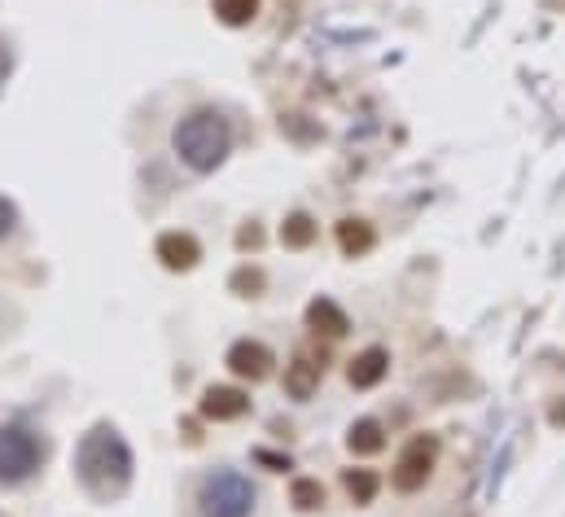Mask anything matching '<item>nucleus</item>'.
Segmentation results:
<instances>
[{"instance_id":"f257e3e1","label":"nucleus","mask_w":565,"mask_h":517,"mask_svg":"<svg viewBox=\"0 0 565 517\" xmlns=\"http://www.w3.org/2000/svg\"><path fill=\"white\" fill-rule=\"evenodd\" d=\"M75 474L88 495L115 500L132 487V448L115 426H92L75 448Z\"/></svg>"},{"instance_id":"f03ea898","label":"nucleus","mask_w":565,"mask_h":517,"mask_svg":"<svg viewBox=\"0 0 565 517\" xmlns=\"http://www.w3.org/2000/svg\"><path fill=\"white\" fill-rule=\"evenodd\" d=\"M171 150L180 154V163H184L189 171H202V176H206V171H215L223 158H229L233 132H229V124H223L215 111H197V115H189V119L176 124Z\"/></svg>"},{"instance_id":"7ed1b4c3","label":"nucleus","mask_w":565,"mask_h":517,"mask_svg":"<svg viewBox=\"0 0 565 517\" xmlns=\"http://www.w3.org/2000/svg\"><path fill=\"white\" fill-rule=\"evenodd\" d=\"M255 500H259L255 482H251L246 474H237V469H215V474H206L202 487H197V508H202V517H251V513H255Z\"/></svg>"},{"instance_id":"20e7f679","label":"nucleus","mask_w":565,"mask_h":517,"mask_svg":"<svg viewBox=\"0 0 565 517\" xmlns=\"http://www.w3.org/2000/svg\"><path fill=\"white\" fill-rule=\"evenodd\" d=\"M44 465V443L27 426H0V482L18 487Z\"/></svg>"},{"instance_id":"39448f33","label":"nucleus","mask_w":565,"mask_h":517,"mask_svg":"<svg viewBox=\"0 0 565 517\" xmlns=\"http://www.w3.org/2000/svg\"><path fill=\"white\" fill-rule=\"evenodd\" d=\"M429 469H434V439H412L403 448L399 465H395V487L399 491H416V487H425Z\"/></svg>"},{"instance_id":"423d86ee","label":"nucleus","mask_w":565,"mask_h":517,"mask_svg":"<svg viewBox=\"0 0 565 517\" xmlns=\"http://www.w3.org/2000/svg\"><path fill=\"white\" fill-rule=\"evenodd\" d=\"M246 412H251V399L233 386H210L202 395V417H210V422H237Z\"/></svg>"},{"instance_id":"0eeeda50","label":"nucleus","mask_w":565,"mask_h":517,"mask_svg":"<svg viewBox=\"0 0 565 517\" xmlns=\"http://www.w3.org/2000/svg\"><path fill=\"white\" fill-rule=\"evenodd\" d=\"M229 369H233L237 377L259 382V377H268L272 356H268V347H259V342H237V347L229 351Z\"/></svg>"},{"instance_id":"6e6552de","label":"nucleus","mask_w":565,"mask_h":517,"mask_svg":"<svg viewBox=\"0 0 565 517\" xmlns=\"http://www.w3.org/2000/svg\"><path fill=\"white\" fill-rule=\"evenodd\" d=\"M386 369H390V356H386L382 347H369L364 356L351 360V373H347V377H351L356 390H369V386H377V382L386 377Z\"/></svg>"},{"instance_id":"1a4fd4ad","label":"nucleus","mask_w":565,"mask_h":517,"mask_svg":"<svg viewBox=\"0 0 565 517\" xmlns=\"http://www.w3.org/2000/svg\"><path fill=\"white\" fill-rule=\"evenodd\" d=\"M158 255L167 268H193L197 263V242L189 233H167L158 237Z\"/></svg>"},{"instance_id":"9d476101","label":"nucleus","mask_w":565,"mask_h":517,"mask_svg":"<svg viewBox=\"0 0 565 517\" xmlns=\"http://www.w3.org/2000/svg\"><path fill=\"white\" fill-rule=\"evenodd\" d=\"M219 23H229V27H246L255 14H259V0H210Z\"/></svg>"},{"instance_id":"9b49d317","label":"nucleus","mask_w":565,"mask_h":517,"mask_svg":"<svg viewBox=\"0 0 565 517\" xmlns=\"http://www.w3.org/2000/svg\"><path fill=\"white\" fill-rule=\"evenodd\" d=\"M347 443H351V452H360V456H373V452H382V443H386V439H382V426L364 417V422H356V426H351Z\"/></svg>"},{"instance_id":"f8f14e48","label":"nucleus","mask_w":565,"mask_h":517,"mask_svg":"<svg viewBox=\"0 0 565 517\" xmlns=\"http://www.w3.org/2000/svg\"><path fill=\"white\" fill-rule=\"evenodd\" d=\"M307 321H311L316 329L324 325V334H347V316L337 312V307H333L329 298H320V302H311V307H307Z\"/></svg>"},{"instance_id":"ddd939ff","label":"nucleus","mask_w":565,"mask_h":517,"mask_svg":"<svg viewBox=\"0 0 565 517\" xmlns=\"http://www.w3.org/2000/svg\"><path fill=\"white\" fill-rule=\"evenodd\" d=\"M337 242H343L347 255H356V250H369V246H373V233H369L364 220H343V224H337Z\"/></svg>"},{"instance_id":"4468645a","label":"nucleus","mask_w":565,"mask_h":517,"mask_svg":"<svg viewBox=\"0 0 565 517\" xmlns=\"http://www.w3.org/2000/svg\"><path fill=\"white\" fill-rule=\"evenodd\" d=\"M316 377H320V364H311V360H298V364L290 369L285 386H290V395L307 399V395H311V386H316Z\"/></svg>"},{"instance_id":"2eb2a0df","label":"nucleus","mask_w":565,"mask_h":517,"mask_svg":"<svg viewBox=\"0 0 565 517\" xmlns=\"http://www.w3.org/2000/svg\"><path fill=\"white\" fill-rule=\"evenodd\" d=\"M347 491H351L356 504H369V500L377 495V478H373L369 469H351V474H347Z\"/></svg>"},{"instance_id":"dca6fc26","label":"nucleus","mask_w":565,"mask_h":517,"mask_svg":"<svg viewBox=\"0 0 565 517\" xmlns=\"http://www.w3.org/2000/svg\"><path fill=\"white\" fill-rule=\"evenodd\" d=\"M311 237H316V229H311L307 216H294V220L281 229V242H285V246H307Z\"/></svg>"},{"instance_id":"f3484780","label":"nucleus","mask_w":565,"mask_h":517,"mask_svg":"<svg viewBox=\"0 0 565 517\" xmlns=\"http://www.w3.org/2000/svg\"><path fill=\"white\" fill-rule=\"evenodd\" d=\"M294 504H298V508H320V504H324V487L311 482V478L294 482Z\"/></svg>"},{"instance_id":"a211bd4d","label":"nucleus","mask_w":565,"mask_h":517,"mask_svg":"<svg viewBox=\"0 0 565 517\" xmlns=\"http://www.w3.org/2000/svg\"><path fill=\"white\" fill-rule=\"evenodd\" d=\"M14 224H18V206H14L10 197H0V242L14 233Z\"/></svg>"},{"instance_id":"6ab92c4d","label":"nucleus","mask_w":565,"mask_h":517,"mask_svg":"<svg viewBox=\"0 0 565 517\" xmlns=\"http://www.w3.org/2000/svg\"><path fill=\"white\" fill-rule=\"evenodd\" d=\"M10 70H14V53H10V40L0 36V83L10 79Z\"/></svg>"}]
</instances>
